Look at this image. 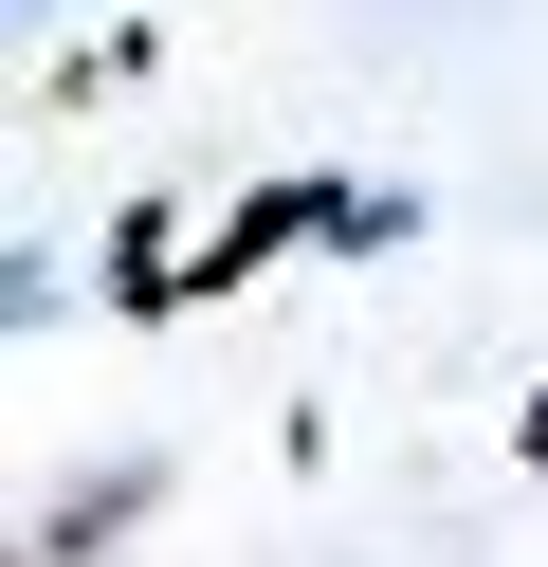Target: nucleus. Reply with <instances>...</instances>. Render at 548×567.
Returning a JSON list of instances; mask_svg holds the SVG:
<instances>
[{
    "mask_svg": "<svg viewBox=\"0 0 548 567\" xmlns=\"http://www.w3.org/2000/svg\"><path fill=\"white\" fill-rule=\"evenodd\" d=\"M110 293H128V311H183V257H165V220H128V238H110Z\"/></svg>",
    "mask_w": 548,
    "mask_h": 567,
    "instance_id": "f257e3e1",
    "label": "nucleus"
},
{
    "mask_svg": "<svg viewBox=\"0 0 548 567\" xmlns=\"http://www.w3.org/2000/svg\"><path fill=\"white\" fill-rule=\"evenodd\" d=\"M530 476H548V403H530Z\"/></svg>",
    "mask_w": 548,
    "mask_h": 567,
    "instance_id": "f03ea898",
    "label": "nucleus"
},
{
    "mask_svg": "<svg viewBox=\"0 0 548 567\" xmlns=\"http://www.w3.org/2000/svg\"><path fill=\"white\" fill-rule=\"evenodd\" d=\"M0 567H19V549H0Z\"/></svg>",
    "mask_w": 548,
    "mask_h": 567,
    "instance_id": "7ed1b4c3",
    "label": "nucleus"
}]
</instances>
